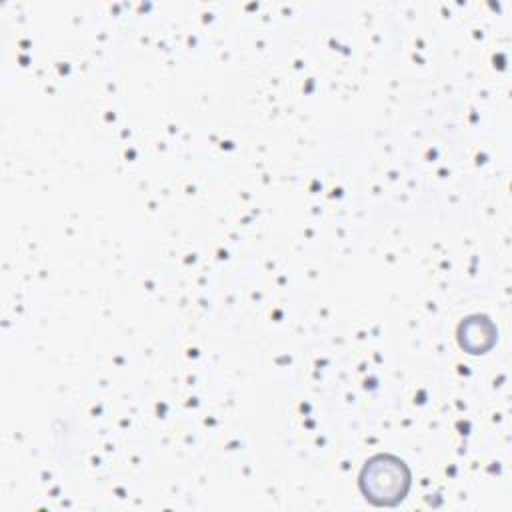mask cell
Returning <instances> with one entry per match:
<instances>
[{
  "label": "cell",
  "mask_w": 512,
  "mask_h": 512,
  "mask_svg": "<svg viewBox=\"0 0 512 512\" xmlns=\"http://www.w3.org/2000/svg\"><path fill=\"white\" fill-rule=\"evenodd\" d=\"M362 484L366 494L370 498H376L378 502H388L390 498H402L406 484H408V472L402 462L394 458H374L366 468L362 476Z\"/></svg>",
  "instance_id": "obj_1"
}]
</instances>
